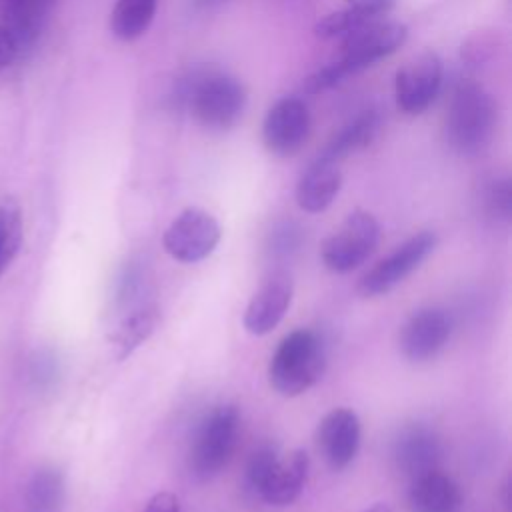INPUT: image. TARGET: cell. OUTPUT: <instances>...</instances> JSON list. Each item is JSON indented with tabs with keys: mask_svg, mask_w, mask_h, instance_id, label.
I'll return each mask as SVG.
<instances>
[{
	"mask_svg": "<svg viewBox=\"0 0 512 512\" xmlns=\"http://www.w3.org/2000/svg\"><path fill=\"white\" fill-rule=\"evenodd\" d=\"M20 52H22V48H20L16 36L12 34V30L6 24L0 22V72L6 70L8 66H12Z\"/></svg>",
	"mask_w": 512,
	"mask_h": 512,
	"instance_id": "obj_27",
	"label": "cell"
},
{
	"mask_svg": "<svg viewBox=\"0 0 512 512\" xmlns=\"http://www.w3.org/2000/svg\"><path fill=\"white\" fill-rule=\"evenodd\" d=\"M362 438L360 418L352 408H334L318 422L316 444L332 470L346 468L358 454Z\"/></svg>",
	"mask_w": 512,
	"mask_h": 512,
	"instance_id": "obj_14",
	"label": "cell"
},
{
	"mask_svg": "<svg viewBox=\"0 0 512 512\" xmlns=\"http://www.w3.org/2000/svg\"><path fill=\"white\" fill-rule=\"evenodd\" d=\"M22 214L12 200H0V276L22 246Z\"/></svg>",
	"mask_w": 512,
	"mask_h": 512,
	"instance_id": "obj_24",
	"label": "cell"
},
{
	"mask_svg": "<svg viewBox=\"0 0 512 512\" xmlns=\"http://www.w3.org/2000/svg\"><path fill=\"white\" fill-rule=\"evenodd\" d=\"M436 242V234L428 230L410 236L358 280V294L364 298L388 294L422 266V262L434 252Z\"/></svg>",
	"mask_w": 512,
	"mask_h": 512,
	"instance_id": "obj_6",
	"label": "cell"
},
{
	"mask_svg": "<svg viewBox=\"0 0 512 512\" xmlns=\"http://www.w3.org/2000/svg\"><path fill=\"white\" fill-rule=\"evenodd\" d=\"M326 350L320 336L308 328L282 338L268 364L270 386L288 398L308 392L324 374Z\"/></svg>",
	"mask_w": 512,
	"mask_h": 512,
	"instance_id": "obj_2",
	"label": "cell"
},
{
	"mask_svg": "<svg viewBox=\"0 0 512 512\" xmlns=\"http://www.w3.org/2000/svg\"><path fill=\"white\" fill-rule=\"evenodd\" d=\"M340 186H342V174L338 164L316 158L302 172L296 184V192H294L296 204L308 214L324 212L338 196Z\"/></svg>",
	"mask_w": 512,
	"mask_h": 512,
	"instance_id": "obj_17",
	"label": "cell"
},
{
	"mask_svg": "<svg viewBox=\"0 0 512 512\" xmlns=\"http://www.w3.org/2000/svg\"><path fill=\"white\" fill-rule=\"evenodd\" d=\"M216 2H222V0H196L198 6H210V4H216Z\"/></svg>",
	"mask_w": 512,
	"mask_h": 512,
	"instance_id": "obj_30",
	"label": "cell"
},
{
	"mask_svg": "<svg viewBox=\"0 0 512 512\" xmlns=\"http://www.w3.org/2000/svg\"><path fill=\"white\" fill-rule=\"evenodd\" d=\"M362 512H392V506L388 502H374L372 506L364 508Z\"/></svg>",
	"mask_w": 512,
	"mask_h": 512,
	"instance_id": "obj_29",
	"label": "cell"
},
{
	"mask_svg": "<svg viewBox=\"0 0 512 512\" xmlns=\"http://www.w3.org/2000/svg\"><path fill=\"white\" fill-rule=\"evenodd\" d=\"M442 456L444 448L440 436L434 432V428L426 426L424 422L404 424L392 438V464L402 476L410 480L432 470H438Z\"/></svg>",
	"mask_w": 512,
	"mask_h": 512,
	"instance_id": "obj_10",
	"label": "cell"
},
{
	"mask_svg": "<svg viewBox=\"0 0 512 512\" xmlns=\"http://www.w3.org/2000/svg\"><path fill=\"white\" fill-rule=\"evenodd\" d=\"M394 0H350L344 8L334 10L320 18L314 26L318 38L346 36L348 32L378 20L382 14L390 12Z\"/></svg>",
	"mask_w": 512,
	"mask_h": 512,
	"instance_id": "obj_19",
	"label": "cell"
},
{
	"mask_svg": "<svg viewBox=\"0 0 512 512\" xmlns=\"http://www.w3.org/2000/svg\"><path fill=\"white\" fill-rule=\"evenodd\" d=\"M380 224L368 210L350 212L344 222L322 242V264L336 274H346L362 266L376 250Z\"/></svg>",
	"mask_w": 512,
	"mask_h": 512,
	"instance_id": "obj_5",
	"label": "cell"
},
{
	"mask_svg": "<svg viewBox=\"0 0 512 512\" xmlns=\"http://www.w3.org/2000/svg\"><path fill=\"white\" fill-rule=\"evenodd\" d=\"M160 312L154 304H144L124 316L114 332L110 334V344L116 360L128 358L136 348H140L158 328Z\"/></svg>",
	"mask_w": 512,
	"mask_h": 512,
	"instance_id": "obj_20",
	"label": "cell"
},
{
	"mask_svg": "<svg viewBox=\"0 0 512 512\" xmlns=\"http://www.w3.org/2000/svg\"><path fill=\"white\" fill-rule=\"evenodd\" d=\"M184 100L196 122L208 130L224 132L238 124L246 108V88L224 72H202L186 84Z\"/></svg>",
	"mask_w": 512,
	"mask_h": 512,
	"instance_id": "obj_3",
	"label": "cell"
},
{
	"mask_svg": "<svg viewBox=\"0 0 512 512\" xmlns=\"http://www.w3.org/2000/svg\"><path fill=\"white\" fill-rule=\"evenodd\" d=\"M310 134V112L308 106L296 98H280L264 116L262 142L274 156H294Z\"/></svg>",
	"mask_w": 512,
	"mask_h": 512,
	"instance_id": "obj_11",
	"label": "cell"
},
{
	"mask_svg": "<svg viewBox=\"0 0 512 512\" xmlns=\"http://www.w3.org/2000/svg\"><path fill=\"white\" fill-rule=\"evenodd\" d=\"M444 78L442 58L426 50L412 60H408L394 78L396 106L408 114L418 116L436 100Z\"/></svg>",
	"mask_w": 512,
	"mask_h": 512,
	"instance_id": "obj_9",
	"label": "cell"
},
{
	"mask_svg": "<svg viewBox=\"0 0 512 512\" xmlns=\"http://www.w3.org/2000/svg\"><path fill=\"white\" fill-rule=\"evenodd\" d=\"M380 114L378 110H362L356 114L350 122H346L322 148L318 158L338 164L342 158L350 156L352 152H358L366 148L380 130Z\"/></svg>",
	"mask_w": 512,
	"mask_h": 512,
	"instance_id": "obj_18",
	"label": "cell"
},
{
	"mask_svg": "<svg viewBox=\"0 0 512 512\" xmlns=\"http://www.w3.org/2000/svg\"><path fill=\"white\" fill-rule=\"evenodd\" d=\"M276 458H278V450L270 444H264L250 454V458L246 462V470H244V480H246L248 490H252L256 496H258V490L264 484L272 464L276 462Z\"/></svg>",
	"mask_w": 512,
	"mask_h": 512,
	"instance_id": "obj_26",
	"label": "cell"
},
{
	"mask_svg": "<svg viewBox=\"0 0 512 512\" xmlns=\"http://www.w3.org/2000/svg\"><path fill=\"white\" fill-rule=\"evenodd\" d=\"M66 496L64 476L60 470L40 468L26 488V512H62Z\"/></svg>",
	"mask_w": 512,
	"mask_h": 512,
	"instance_id": "obj_23",
	"label": "cell"
},
{
	"mask_svg": "<svg viewBox=\"0 0 512 512\" xmlns=\"http://www.w3.org/2000/svg\"><path fill=\"white\" fill-rule=\"evenodd\" d=\"M498 110L492 96L474 80H460L450 96L444 132L448 146L462 154H480L496 132Z\"/></svg>",
	"mask_w": 512,
	"mask_h": 512,
	"instance_id": "obj_1",
	"label": "cell"
},
{
	"mask_svg": "<svg viewBox=\"0 0 512 512\" xmlns=\"http://www.w3.org/2000/svg\"><path fill=\"white\" fill-rule=\"evenodd\" d=\"M52 4L54 0H14L8 8L2 10V24L12 30L22 50L34 44L38 38Z\"/></svg>",
	"mask_w": 512,
	"mask_h": 512,
	"instance_id": "obj_21",
	"label": "cell"
},
{
	"mask_svg": "<svg viewBox=\"0 0 512 512\" xmlns=\"http://www.w3.org/2000/svg\"><path fill=\"white\" fill-rule=\"evenodd\" d=\"M484 210L496 220H510L512 212V188L508 178H498L486 184L482 192Z\"/></svg>",
	"mask_w": 512,
	"mask_h": 512,
	"instance_id": "obj_25",
	"label": "cell"
},
{
	"mask_svg": "<svg viewBox=\"0 0 512 512\" xmlns=\"http://www.w3.org/2000/svg\"><path fill=\"white\" fill-rule=\"evenodd\" d=\"M220 236L218 220L208 210L190 206L168 224L162 234V246L170 258L194 264L216 250Z\"/></svg>",
	"mask_w": 512,
	"mask_h": 512,
	"instance_id": "obj_7",
	"label": "cell"
},
{
	"mask_svg": "<svg viewBox=\"0 0 512 512\" xmlns=\"http://www.w3.org/2000/svg\"><path fill=\"white\" fill-rule=\"evenodd\" d=\"M240 436V410L234 404L214 406L200 422L188 452V470L200 480L216 478L232 460Z\"/></svg>",
	"mask_w": 512,
	"mask_h": 512,
	"instance_id": "obj_4",
	"label": "cell"
},
{
	"mask_svg": "<svg viewBox=\"0 0 512 512\" xmlns=\"http://www.w3.org/2000/svg\"><path fill=\"white\" fill-rule=\"evenodd\" d=\"M158 0H116L110 14V30L118 40L140 38L156 16Z\"/></svg>",
	"mask_w": 512,
	"mask_h": 512,
	"instance_id": "obj_22",
	"label": "cell"
},
{
	"mask_svg": "<svg viewBox=\"0 0 512 512\" xmlns=\"http://www.w3.org/2000/svg\"><path fill=\"white\" fill-rule=\"evenodd\" d=\"M142 512H182L180 502L172 492H158L154 494Z\"/></svg>",
	"mask_w": 512,
	"mask_h": 512,
	"instance_id": "obj_28",
	"label": "cell"
},
{
	"mask_svg": "<svg viewBox=\"0 0 512 512\" xmlns=\"http://www.w3.org/2000/svg\"><path fill=\"white\" fill-rule=\"evenodd\" d=\"M510 490V484H508V480H506V484H504V492H508ZM510 506V500H508V496H506V508Z\"/></svg>",
	"mask_w": 512,
	"mask_h": 512,
	"instance_id": "obj_32",
	"label": "cell"
},
{
	"mask_svg": "<svg viewBox=\"0 0 512 512\" xmlns=\"http://www.w3.org/2000/svg\"><path fill=\"white\" fill-rule=\"evenodd\" d=\"M464 504L462 490L454 478L438 470L410 480L406 494L408 512H460Z\"/></svg>",
	"mask_w": 512,
	"mask_h": 512,
	"instance_id": "obj_16",
	"label": "cell"
},
{
	"mask_svg": "<svg viewBox=\"0 0 512 512\" xmlns=\"http://www.w3.org/2000/svg\"><path fill=\"white\" fill-rule=\"evenodd\" d=\"M294 284L286 270L270 272L252 294L244 310V328L252 336L270 334L292 304Z\"/></svg>",
	"mask_w": 512,
	"mask_h": 512,
	"instance_id": "obj_12",
	"label": "cell"
},
{
	"mask_svg": "<svg viewBox=\"0 0 512 512\" xmlns=\"http://www.w3.org/2000/svg\"><path fill=\"white\" fill-rule=\"evenodd\" d=\"M308 468L310 458L300 448L278 454L264 484L258 490V496L270 506H290L306 486Z\"/></svg>",
	"mask_w": 512,
	"mask_h": 512,
	"instance_id": "obj_15",
	"label": "cell"
},
{
	"mask_svg": "<svg viewBox=\"0 0 512 512\" xmlns=\"http://www.w3.org/2000/svg\"><path fill=\"white\" fill-rule=\"evenodd\" d=\"M408 38L402 22H370L344 36L340 56L334 60L344 76L372 66L374 62L394 54Z\"/></svg>",
	"mask_w": 512,
	"mask_h": 512,
	"instance_id": "obj_8",
	"label": "cell"
},
{
	"mask_svg": "<svg viewBox=\"0 0 512 512\" xmlns=\"http://www.w3.org/2000/svg\"><path fill=\"white\" fill-rule=\"evenodd\" d=\"M12 2H14V0H0V12H2L4 8H8Z\"/></svg>",
	"mask_w": 512,
	"mask_h": 512,
	"instance_id": "obj_31",
	"label": "cell"
},
{
	"mask_svg": "<svg viewBox=\"0 0 512 512\" xmlns=\"http://www.w3.org/2000/svg\"><path fill=\"white\" fill-rule=\"evenodd\" d=\"M452 318L442 308L414 312L400 330V350L410 362L432 360L450 340Z\"/></svg>",
	"mask_w": 512,
	"mask_h": 512,
	"instance_id": "obj_13",
	"label": "cell"
}]
</instances>
